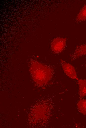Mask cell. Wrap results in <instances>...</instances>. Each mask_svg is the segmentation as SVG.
I'll list each match as a JSON object with an SVG mask.
<instances>
[{"label":"cell","instance_id":"1","mask_svg":"<svg viewBox=\"0 0 86 128\" xmlns=\"http://www.w3.org/2000/svg\"><path fill=\"white\" fill-rule=\"evenodd\" d=\"M31 68L37 73L41 85L47 82L52 76V69L50 66L45 64L39 62H35L32 65Z\"/></svg>","mask_w":86,"mask_h":128},{"label":"cell","instance_id":"2","mask_svg":"<svg viewBox=\"0 0 86 128\" xmlns=\"http://www.w3.org/2000/svg\"><path fill=\"white\" fill-rule=\"evenodd\" d=\"M67 38L57 37L54 39L51 43V48L52 52L56 54H60L65 49Z\"/></svg>","mask_w":86,"mask_h":128},{"label":"cell","instance_id":"3","mask_svg":"<svg viewBox=\"0 0 86 128\" xmlns=\"http://www.w3.org/2000/svg\"><path fill=\"white\" fill-rule=\"evenodd\" d=\"M60 63L63 71L68 77L73 79L78 80L76 70L73 65L62 59Z\"/></svg>","mask_w":86,"mask_h":128},{"label":"cell","instance_id":"4","mask_svg":"<svg viewBox=\"0 0 86 128\" xmlns=\"http://www.w3.org/2000/svg\"><path fill=\"white\" fill-rule=\"evenodd\" d=\"M86 55V42L76 46L75 51L70 55V60L72 61Z\"/></svg>","mask_w":86,"mask_h":128},{"label":"cell","instance_id":"5","mask_svg":"<svg viewBox=\"0 0 86 128\" xmlns=\"http://www.w3.org/2000/svg\"><path fill=\"white\" fill-rule=\"evenodd\" d=\"M79 85V95L81 99L86 95V80L78 79L77 80Z\"/></svg>","mask_w":86,"mask_h":128},{"label":"cell","instance_id":"6","mask_svg":"<svg viewBox=\"0 0 86 128\" xmlns=\"http://www.w3.org/2000/svg\"><path fill=\"white\" fill-rule=\"evenodd\" d=\"M77 107L81 113L86 115V99H80L77 103Z\"/></svg>","mask_w":86,"mask_h":128},{"label":"cell","instance_id":"7","mask_svg":"<svg viewBox=\"0 0 86 128\" xmlns=\"http://www.w3.org/2000/svg\"><path fill=\"white\" fill-rule=\"evenodd\" d=\"M86 20V5L82 8L78 14L76 20L78 22H80Z\"/></svg>","mask_w":86,"mask_h":128},{"label":"cell","instance_id":"8","mask_svg":"<svg viewBox=\"0 0 86 128\" xmlns=\"http://www.w3.org/2000/svg\"><path fill=\"white\" fill-rule=\"evenodd\" d=\"M83 66L86 69V61L85 62L84 64L83 65Z\"/></svg>","mask_w":86,"mask_h":128}]
</instances>
